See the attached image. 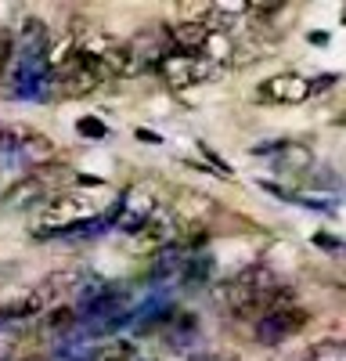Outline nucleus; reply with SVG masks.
Segmentation results:
<instances>
[{
  "instance_id": "22",
  "label": "nucleus",
  "mask_w": 346,
  "mask_h": 361,
  "mask_svg": "<svg viewBox=\"0 0 346 361\" xmlns=\"http://www.w3.org/2000/svg\"><path fill=\"white\" fill-rule=\"evenodd\" d=\"M18 279V264H0V286H8Z\"/></svg>"
},
{
  "instance_id": "7",
  "label": "nucleus",
  "mask_w": 346,
  "mask_h": 361,
  "mask_svg": "<svg viewBox=\"0 0 346 361\" xmlns=\"http://www.w3.org/2000/svg\"><path fill=\"white\" fill-rule=\"evenodd\" d=\"M210 37H213V29L202 22V18H184L181 25H169L166 29V40H169L173 54H191V58H198L202 51H206Z\"/></svg>"
},
{
  "instance_id": "17",
  "label": "nucleus",
  "mask_w": 346,
  "mask_h": 361,
  "mask_svg": "<svg viewBox=\"0 0 346 361\" xmlns=\"http://www.w3.org/2000/svg\"><path fill=\"white\" fill-rule=\"evenodd\" d=\"M206 275H210V260H206V257L184 260V267H181V279H184V282H202Z\"/></svg>"
},
{
  "instance_id": "2",
  "label": "nucleus",
  "mask_w": 346,
  "mask_h": 361,
  "mask_svg": "<svg viewBox=\"0 0 346 361\" xmlns=\"http://www.w3.org/2000/svg\"><path fill=\"white\" fill-rule=\"evenodd\" d=\"M51 166H40L33 173L18 177L15 185L4 192L0 206L4 209H25V206H37V202H51V192H54V180H51Z\"/></svg>"
},
{
  "instance_id": "6",
  "label": "nucleus",
  "mask_w": 346,
  "mask_h": 361,
  "mask_svg": "<svg viewBox=\"0 0 346 361\" xmlns=\"http://www.w3.org/2000/svg\"><path fill=\"white\" fill-rule=\"evenodd\" d=\"M256 98L271 105H300L314 94H310V80H303L300 73H278L256 87Z\"/></svg>"
},
{
  "instance_id": "13",
  "label": "nucleus",
  "mask_w": 346,
  "mask_h": 361,
  "mask_svg": "<svg viewBox=\"0 0 346 361\" xmlns=\"http://www.w3.org/2000/svg\"><path fill=\"white\" fill-rule=\"evenodd\" d=\"M267 51H271L267 40H252V37L235 40V51H231V69H249V66H256V62H264Z\"/></svg>"
},
{
  "instance_id": "21",
  "label": "nucleus",
  "mask_w": 346,
  "mask_h": 361,
  "mask_svg": "<svg viewBox=\"0 0 346 361\" xmlns=\"http://www.w3.org/2000/svg\"><path fill=\"white\" fill-rule=\"evenodd\" d=\"M335 80H339V76H317V80L310 83V94H325V90H328Z\"/></svg>"
},
{
  "instance_id": "20",
  "label": "nucleus",
  "mask_w": 346,
  "mask_h": 361,
  "mask_svg": "<svg viewBox=\"0 0 346 361\" xmlns=\"http://www.w3.org/2000/svg\"><path fill=\"white\" fill-rule=\"evenodd\" d=\"M79 134L83 137H105V127L94 123V119H79Z\"/></svg>"
},
{
  "instance_id": "9",
  "label": "nucleus",
  "mask_w": 346,
  "mask_h": 361,
  "mask_svg": "<svg viewBox=\"0 0 346 361\" xmlns=\"http://www.w3.org/2000/svg\"><path fill=\"white\" fill-rule=\"evenodd\" d=\"M15 44L22 47V62H37V58H44L51 51V29H47V22L25 18L22 29L15 33Z\"/></svg>"
},
{
  "instance_id": "14",
  "label": "nucleus",
  "mask_w": 346,
  "mask_h": 361,
  "mask_svg": "<svg viewBox=\"0 0 346 361\" xmlns=\"http://www.w3.org/2000/svg\"><path fill=\"white\" fill-rule=\"evenodd\" d=\"M271 286H274V275L264 264H252V267L238 271V275H231L224 282V289H271Z\"/></svg>"
},
{
  "instance_id": "8",
  "label": "nucleus",
  "mask_w": 346,
  "mask_h": 361,
  "mask_svg": "<svg viewBox=\"0 0 346 361\" xmlns=\"http://www.w3.org/2000/svg\"><path fill=\"white\" fill-rule=\"evenodd\" d=\"M177 231H181L177 214H173V209H159V214L134 235V246L137 250H166L173 238H177Z\"/></svg>"
},
{
  "instance_id": "3",
  "label": "nucleus",
  "mask_w": 346,
  "mask_h": 361,
  "mask_svg": "<svg viewBox=\"0 0 346 361\" xmlns=\"http://www.w3.org/2000/svg\"><path fill=\"white\" fill-rule=\"evenodd\" d=\"M54 80H58V87H62V94H69V98H86V94H94L101 83H108L112 76H108L98 62H91V58L79 54L72 66H65L62 73H54Z\"/></svg>"
},
{
  "instance_id": "23",
  "label": "nucleus",
  "mask_w": 346,
  "mask_h": 361,
  "mask_svg": "<svg viewBox=\"0 0 346 361\" xmlns=\"http://www.w3.org/2000/svg\"><path fill=\"white\" fill-rule=\"evenodd\" d=\"M332 123H335V127H346V112H339V116L332 119Z\"/></svg>"
},
{
  "instance_id": "11",
  "label": "nucleus",
  "mask_w": 346,
  "mask_h": 361,
  "mask_svg": "<svg viewBox=\"0 0 346 361\" xmlns=\"http://www.w3.org/2000/svg\"><path fill=\"white\" fill-rule=\"evenodd\" d=\"M47 307V300L40 296V289H29L25 296L11 300V304L0 307V322H25V318H37Z\"/></svg>"
},
{
  "instance_id": "5",
  "label": "nucleus",
  "mask_w": 346,
  "mask_h": 361,
  "mask_svg": "<svg viewBox=\"0 0 346 361\" xmlns=\"http://www.w3.org/2000/svg\"><path fill=\"white\" fill-rule=\"evenodd\" d=\"M115 214H120V231H130V235H137L144 224H148L155 214H159V206H155V192L148 188V185H137L134 192H127V199L115 206Z\"/></svg>"
},
{
  "instance_id": "19",
  "label": "nucleus",
  "mask_w": 346,
  "mask_h": 361,
  "mask_svg": "<svg viewBox=\"0 0 346 361\" xmlns=\"http://www.w3.org/2000/svg\"><path fill=\"white\" fill-rule=\"evenodd\" d=\"M198 148H202V156H206V159H210V163L220 170V177H231V166H227V163H224L217 152H210V145H198Z\"/></svg>"
},
{
  "instance_id": "10",
  "label": "nucleus",
  "mask_w": 346,
  "mask_h": 361,
  "mask_svg": "<svg viewBox=\"0 0 346 361\" xmlns=\"http://www.w3.org/2000/svg\"><path fill=\"white\" fill-rule=\"evenodd\" d=\"M310 163H314V152L307 145H300V141H288L281 152H278V173H285V177H300L303 170H310Z\"/></svg>"
},
{
  "instance_id": "16",
  "label": "nucleus",
  "mask_w": 346,
  "mask_h": 361,
  "mask_svg": "<svg viewBox=\"0 0 346 361\" xmlns=\"http://www.w3.org/2000/svg\"><path fill=\"white\" fill-rule=\"evenodd\" d=\"M76 325V311L72 307H54L47 318H44V329L47 333H65V329Z\"/></svg>"
},
{
  "instance_id": "18",
  "label": "nucleus",
  "mask_w": 346,
  "mask_h": 361,
  "mask_svg": "<svg viewBox=\"0 0 346 361\" xmlns=\"http://www.w3.org/2000/svg\"><path fill=\"white\" fill-rule=\"evenodd\" d=\"M11 54H15V33H11V29H0V73L8 69Z\"/></svg>"
},
{
  "instance_id": "1",
  "label": "nucleus",
  "mask_w": 346,
  "mask_h": 361,
  "mask_svg": "<svg viewBox=\"0 0 346 361\" xmlns=\"http://www.w3.org/2000/svg\"><path fill=\"white\" fill-rule=\"evenodd\" d=\"M159 73H162V80L173 87V90H184V87H198V83H206V80H213L217 76V66L213 62H206V58H191V54H166L162 58V66H159Z\"/></svg>"
},
{
  "instance_id": "12",
  "label": "nucleus",
  "mask_w": 346,
  "mask_h": 361,
  "mask_svg": "<svg viewBox=\"0 0 346 361\" xmlns=\"http://www.w3.org/2000/svg\"><path fill=\"white\" fill-rule=\"evenodd\" d=\"M40 296L47 300V304H51V300H58V296H65V293H72V289H83V271H54V275H47L40 286Z\"/></svg>"
},
{
  "instance_id": "15",
  "label": "nucleus",
  "mask_w": 346,
  "mask_h": 361,
  "mask_svg": "<svg viewBox=\"0 0 346 361\" xmlns=\"http://www.w3.org/2000/svg\"><path fill=\"white\" fill-rule=\"evenodd\" d=\"M296 361H346V343L342 340H321V343L307 347Z\"/></svg>"
},
{
  "instance_id": "4",
  "label": "nucleus",
  "mask_w": 346,
  "mask_h": 361,
  "mask_svg": "<svg viewBox=\"0 0 346 361\" xmlns=\"http://www.w3.org/2000/svg\"><path fill=\"white\" fill-rule=\"evenodd\" d=\"M307 322H310V314H307L303 307L274 311V314H267V318H260V322H256V340L264 343V347H278V343H285L288 336L303 333Z\"/></svg>"
}]
</instances>
